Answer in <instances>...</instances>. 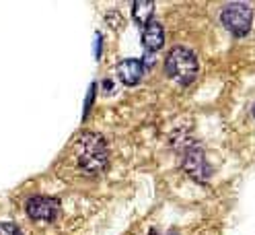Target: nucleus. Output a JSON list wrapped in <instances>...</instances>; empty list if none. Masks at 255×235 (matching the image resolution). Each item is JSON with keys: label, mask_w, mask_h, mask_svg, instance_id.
<instances>
[{"label": "nucleus", "mask_w": 255, "mask_h": 235, "mask_svg": "<svg viewBox=\"0 0 255 235\" xmlns=\"http://www.w3.org/2000/svg\"><path fill=\"white\" fill-rule=\"evenodd\" d=\"M116 70H118V78L124 85L134 87V85L140 83L142 72H144V66H142V62L136 60V58H126V60L120 62Z\"/></svg>", "instance_id": "nucleus-6"}, {"label": "nucleus", "mask_w": 255, "mask_h": 235, "mask_svg": "<svg viewBox=\"0 0 255 235\" xmlns=\"http://www.w3.org/2000/svg\"><path fill=\"white\" fill-rule=\"evenodd\" d=\"M107 147L101 134L87 132L78 138V163L87 174L97 176L107 167Z\"/></svg>", "instance_id": "nucleus-1"}, {"label": "nucleus", "mask_w": 255, "mask_h": 235, "mask_svg": "<svg viewBox=\"0 0 255 235\" xmlns=\"http://www.w3.org/2000/svg\"><path fill=\"white\" fill-rule=\"evenodd\" d=\"M25 209L33 221H54L60 213V202L50 196H33L27 200Z\"/></svg>", "instance_id": "nucleus-4"}, {"label": "nucleus", "mask_w": 255, "mask_h": 235, "mask_svg": "<svg viewBox=\"0 0 255 235\" xmlns=\"http://www.w3.org/2000/svg\"><path fill=\"white\" fill-rule=\"evenodd\" d=\"M253 114H255V109H253Z\"/></svg>", "instance_id": "nucleus-10"}, {"label": "nucleus", "mask_w": 255, "mask_h": 235, "mask_svg": "<svg viewBox=\"0 0 255 235\" xmlns=\"http://www.w3.org/2000/svg\"><path fill=\"white\" fill-rule=\"evenodd\" d=\"M0 235H23L14 223H0Z\"/></svg>", "instance_id": "nucleus-9"}, {"label": "nucleus", "mask_w": 255, "mask_h": 235, "mask_svg": "<svg viewBox=\"0 0 255 235\" xmlns=\"http://www.w3.org/2000/svg\"><path fill=\"white\" fill-rule=\"evenodd\" d=\"M132 14L136 23L140 25H148L152 21V14H154V2H150V0H140V2H134L132 4Z\"/></svg>", "instance_id": "nucleus-8"}, {"label": "nucleus", "mask_w": 255, "mask_h": 235, "mask_svg": "<svg viewBox=\"0 0 255 235\" xmlns=\"http://www.w3.org/2000/svg\"><path fill=\"white\" fill-rule=\"evenodd\" d=\"M183 167H185V171L191 178H196L200 182H206L210 178V167H208V163H206V159H204V153L198 147L185 151V155H183Z\"/></svg>", "instance_id": "nucleus-5"}, {"label": "nucleus", "mask_w": 255, "mask_h": 235, "mask_svg": "<svg viewBox=\"0 0 255 235\" xmlns=\"http://www.w3.org/2000/svg\"><path fill=\"white\" fill-rule=\"evenodd\" d=\"M220 21L222 25L227 27V31H231L233 35H245L247 31L251 29V23H253V12L247 4L243 2H231L222 8L220 12Z\"/></svg>", "instance_id": "nucleus-3"}, {"label": "nucleus", "mask_w": 255, "mask_h": 235, "mask_svg": "<svg viewBox=\"0 0 255 235\" xmlns=\"http://www.w3.org/2000/svg\"><path fill=\"white\" fill-rule=\"evenodd\" d=\"M142 43H144V48L150 50V52H156V50L163 48V43H165V31H163L161 23L150 21L144 27V31H142Z\"/></svg>", "instance_id": "nucleus-7"}, {"label": "nucleus", "mask_w": 255, "mask_h": 235, "mask_svg": "<svg viewBox=\"0 0 255 235\" xmlns=\"http://www.w3.org/2000/svg\"><path fill=\"white\" fill-rule=\"evenodd\" d=\"M198 58L187 48H173L165 58V70L167 74L177 81L179 85H189L198 76Z\"/></svg>", "instance_id": "nucleus-2"}, {"label": "nucleus", "mask_w": 255, "mask_h": 235, "mask_svg": "<svg viewBox=\"0 0 255 235\" xmlns=\"http://www.w3.org/2000/svg\"><path fill=\"white\" fill-rule=\"evenodd\" d=\"M152 235H154V233H152Z\"/></svg>", "instance_id": "nucleus-11"}]
</instances>
